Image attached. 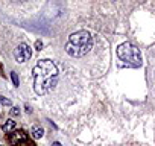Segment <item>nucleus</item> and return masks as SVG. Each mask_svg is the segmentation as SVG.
<instances>
[{"instance_id":"12","label":"nucleus","mask_w":155,"mask_h":146,"mask_svg":"<svg viewBox=\"0 0 155 146\" xmlns=\"http://www.w3.org/2000/svg\"><path fill=\"white\" fill-rule=\"evenodd\" d=\"M35 49H37V50H41V49H43V41H41V40H37V41H35Z\"/></svg>"},{"instance_id":"16","label":"nucleus","mask_w":155,"mask_h":146,"mask_svg":"<svg viewBox=\"0 0 155 146\" xmlns=\"http://www.w3.org/2000/svg\"><path fill=\"white\" fill-rule=\"evenodd\" d=\"M0 146H2V144H0Z\"/></svg>"},{"instance_id":"15","label":"nucleus","mask_w":155,"mask_h":146,"mask_svg":"<svg viewBox=\"0 0 155 146\" xmlns=\"http://www.w3.org/2000/svg\"><path fill=\"white\" fill-rule=\"evenodd\" d=\"M0 75H3V73H2V70H0Z\"/></svg>"},{"instance_id":"10","label":"nucleus","mask_w":155,"mask_h":146,"mask_svg":"<svg viewBox=\"0 0 155 146\" xmlns=\"http://www.w3.org/2000/svg\"><path fill=\"white\" fill-rule=\"evenodd\" d=\"M9 114H11L12 117H18V116H20V108H18V107H12L11 111H9Z\"/></svg>"},{"instance_id":"14","label":"nucleus","mask_w":155,"mask_h":146,"mask_svg":"<svg viewBox=\"0 0 155 146\" xmlns=\"http://www.w3.org/2000/svg\"><path fill=\"white\" fill-rule=\"evenodd\" d=\"M52 146H61V143H59V141H53V144H52Z\"/></svg>"},{"instance_id":"1","label":"nucleus","mask_w":155,"mask_h":146,"mask_svg":"<svg viewBox=\"0 0 155 146\" xmlns=\"http://www.w3.org/2000/svg\"><path fill=\"white\" fill-rule=\"evenodd\" d=\"M34 75V90L38 96L49 93L58 79V68L50 59H40L32 70Z\"/></svg>"},{"instance_id":"5","label":"nucleus","mask_w":155,"mask_h":146,"mask_svg":"<svg viewBox=\"0 0 155 146\" xmlns=\"http://www.w3.org/2000/svg\"><path fill=\"white\" fill-rule=\"evenodd\" d=\"M29 137H28V134L23 131V129H18V131H14L12 134H9V141H11V144H17V143H20V141H23V140H28Z\"/></svg>"},{"instance_id":"9","label":"nucleus","mask_w":155,"mask_h":146,"mask_svg":"<svg viewBox=\"0 0 155 146\" xmlns=\"http://www.w3.org/2000/svg\"><path fill=\"white\" fill-rule=\"evenodd\" d=\"M15 146H35V143L32 141V140H23V141H20V143H17Z\"/></svg>"},{"instance_id":"8","label":"nucleus","mask_w":155,"mask_h":146,"mask_svg":"<svg viewBox=\"0 0 155 146\" xmlns=\"http://www.w3.org/2000/svg\"><path fill=\"white\" fill-rule=\"evenodd\" d=\"M11 79H12V84H14L15 87L20 85V79H18V75H17L15 71H11Z\"/></svg>"},{"instance_id":"3","label":"nucleus","mask_w":155,"mask_h":146,"mask_svg":"<svg viewBox=\"0 0 155 146\" xmlns=\"http://www.w3.org/2000/svg\"><path fill=\"white\" fill-rule=\"evenodd\" d=\"M117 56L120 61H123L126 65L129 67H141V53L140 50L132 46L131 43H122L119 47H117Z\"/></svg>"},{"instance_id":"13","label":"nucleus","mask_w":155,"mask_h":146,"mask_svg":"<svg viewBox=\"0 0 155 146\" xmlns=\"http://www.w3.org/2000/svg\"><path fill=\"white\" fill-rule=\"evenodd\" d=\"M25 110H26V113H28V114H31V113H32V108H31L29 105H25Z\"/></svg>"},{"instance_id":"11","label":"nucleus","mask_w":155,"mask_h":146,"mask_svg":"<svg viewBox=\"0 0 155 146\" xmlns=\"http://www.w3.org/2000/svg\"><path fill=\"white\" fill-rule=\"evenodd\" d=\"M0 104H2V105H6V107H11V101L6 99L5 96H0Z\"/></svg>"},{"instance_id":"4","label":"nucleus","mask_w":155,"mask_h":146,"mask_svg":"<svg viewBox=\"0 0 155 146\" xmlns=\"http://www.w3.org/2000/svg\"><path fill=\"white\" fill-rule=\"evenodd\" d=\"M31 56H32V47H31L29 44L21 43V44L17 46V49H15V52H14V58H15L17 62L23 64V62L29 61Z\"/></svg>"},{"instance_id":"7","label":"nucleus","mask_w":155,"mask_h":146,"mask_svg":"<svg viewBox=\"0 0 155 146\" xmlns=\"http://www.w3.org/2000/svg\"><path fill=\"white\" fill-rule=\"evenodd\" d=\"M44 135V129L41 128V126H35L34 129H32V138L34 140H38V138H41Z\"/></svg>"},{"instance_id":"6","label":"nucleus","mask_w":155,"mask_h":146,"mask_svg":"<svg viewBox=\"0 0 155 146\" xmlns=\"http://www.w3.org/2000/svg\"><path fill=\"white\" fill-rule=\"evenodd\" d=\"M15 128H17V123H15L12 119L6 120V122H5V125H3V131H5L6 134H12V132L15 131Z\"/></svg>"},{"instance_id":"2","label":"nucleus","mask_w":155,"mask_h":146,"mask_svg":"<svg viewBox=\"0 0 155 146\" xmlns=\"http://www.w3.org/2000/svg\"><path fill=\"white\" fill-rule=\"evenodd\" d=\"M93 47V38L88 31H78L68 37L65 52L73 58H81L87 55Z\"/></svg>"}]
</instances>
